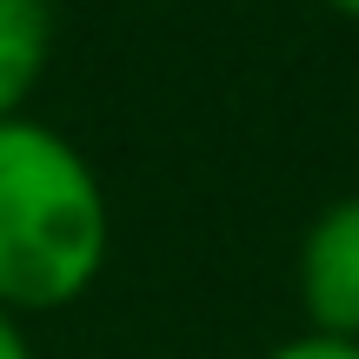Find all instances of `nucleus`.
Here are the masks:
<instances>
[{"mask_svg":"<svg viewBox=\"0 0 359 359\" xmlns=\"http://www.w3.org/2000/svg\"><path fill=\"white\" fill-rule=\"evenodd\" d=\"M114 253V206L60 127L0 120V306L13 320L87 299Z\"/></svg>","mask_w":359,"mask_h":359,"instance_id":"1","label":"nucleus"},{"mask_svg":"<svg viewBox=\"0 0 359 359\" xmlns=\"http://www.w3.org/2000/svg\"><path fill=\"white\" fill-rule=\"evenodd\" d=\"M293 286L306 306V333L359 339V193L333 200L293 253Z\"/></svg>","mask_w":359,"mask_h":359,"instance_id":"2","label":"nucleus"},{"mask_svg":"<svg viewBox=\"0 0 359 359\" xmlns=\"http://www.w3.org/2000/svg\"><path fill=\"white\" fill-rule=\"evenodd\" d=\"M53 60V0H0V120H20Z\"/></svg>","mask_w":359,"mask_h":359,"instance_id":"3","label":"nucleus"},{"mask_svg":"<svg viewBox=\"0 0 359 359\" xmlns=\"http://www.w3.org/2000/svg\"><path fill=\"white\" fill-rule=\"evenodd\" d=\"M266 359H359V339H326V333H293Z\"/></svg>","mask_w":359,"mask_h":359,"instance_id":"4","label":"nucleus"},{"mask_svg":"<svg viewBox=\"0 0 359 359\" xmlns=\"http://www.w3.org/2000/svg\"><path fill=\"white\" fill-rule=\"evenodd\" d=\"M0 359H34V346H27V326L13 320L7 306H0Z\"/></svg>","mask_w":359,"mask_h":359,"instance_id":"5","label":"nucleus"},{"mask_svg":"<svg viewBox=\"0 0 359 359\" xmlns=\"http://www.w3.org/2000/svg\"><path fill=\"white\" fill-rule=\"evenodd\" d=\"M326 7H333V13H346V20L359 27V0H326Z\"/></svg>","mask_w":359,"mask_h":359,"instance_id":"6","label":"nucleus"}]
</instances>
